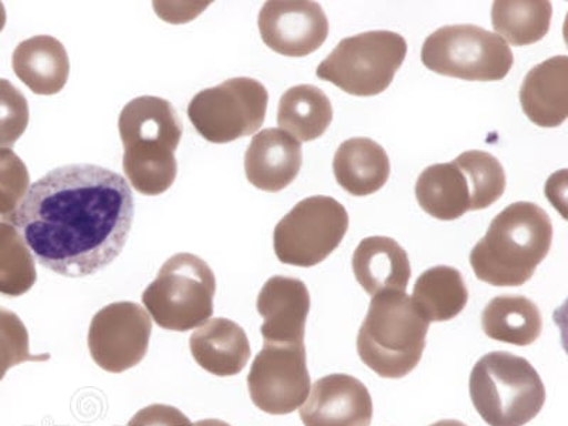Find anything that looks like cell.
Masks as SVG:
<instances>
[{
    "label": "cell",
    "mask_w": 568,
    "mask_h": 426,
    "mask_svg": "<svg viewBox=\"0 0 568 426\" xmlns=\"http://www.w3.org/2000/svg\"><path fill=\"white\" fill-rule=\"evenodd\" d=\"M126 426H194L180 409L165 404H152L139 410Z\"/></svg>",
    "instance_id": "31"
},
{
    "label": "cell",
    "mask_w": 568,
    "mask_h": 426,
    "mask_svg": "<svg viewBox=\"0 0 568 426\" xmlns=\"http://www.w3.org/2000/svg\"><path fill=\"white\" fill-rule=\"evenodd\" d=\"M257 23L267 48L288 58L316 52L329 30L323 8L306 0H271L258 13Z\"/></svg>",
    "instance_id": "13"
},
{
    "label": "cell",
    "mask_w": 568,
    "mask_h": 426,
    "mask_svg": "<svg viewBox=\"0 0 568 426\" xmlns=\"http://www.w3.org/2000/svg\"><path fill=\"white\" fill-rule=\"evenodd\" d=\"M248 395L268 415H287L301 408L311 394L306 348L263 344L247 375Z\"/></svg>",
    "instance_id": "11"
},
{
    "label": "cell",
    "mask_w": 568,
    "mask_h": 426,
    "mask_svg": "<svg viewBox=\"0 0 568 426\" xmlns=\"http://www.w3.org/2000/svg\"><path fill=\"white\" fill-rule=\"evenodd\" d=\"M349 217L332 196L298 202L275 227L273 246L284 265L313 267L326 261L346 236Z\"/></svg>",
    "instance_id": "9"
},
{
    "label": "cell",
    "mask_w": 568,
    "mask_h": 426,
    "mask_svg": "<svg viewBox=\"0 0 568 426\" xmlns=\"http://www.w3.org/2000/svg\"><path fill=\"white\" fill-rule=\"evenodd\" d=\"M551 14L549 0H496L491 24L507 44L527 45L549 33Z\"/></svg>",
    "instance_id": "26"
},
{
    "label": "cell",
    "mask_w": 568,
    "mask_h": 426,
    "mask_svg": "<svg viewBox=\"0 0 568 426\" xmlns=\"http://www.w3.org/2000/svg\"><path fill=\"white\" fill-rule=\"evenodd\" d=\"M29 125V104L22 91L0 79V150H12Z\"/></svg>",
    "instance_id": "30"
},
{
    "label": "cell",
    "mask_w": 568,
    "mask_h": 426,
    "mask_svg": "<svg viewBox=\"0 0 568 426\" xmlns=\"http://www.w3.org/2000/svg\"><path fill=\"white\" fill-rule=\"evenodd\" d=\"M455 162L468 176L471 190V211L486 210L505 194L504 165L489 152L466 151Z\"/></svg>",
    "instance_id": "28"
},
{
    "label": "cell",
    "mask_w": 568,
    "mask_h": 426,
    "mask_svg": "<svg viewBox=\"0 0 568 426\" xmlns=\"http://www.w3.org/2000/svg\"><path fill=\"white\" fill-rule=\"evenodd\" d=\"M134 221L129 182L99 165H65L30 185L13 223L40 265L85 277L123 252Z\"/></svg>",
    "instance_id": "1"
},
{
    "label": "cell",
    "mask_w": 568,
    "mask_h": 426,
    "mask_svg": "<svg viewBox=\"0 0 568 426\" xmlns=\"http://www.w3.org/2000/svg\"><path fill=\"white\" fill-rule=\"evenodd\" d=\"M192 357L205 372L216 377L242 373L251 358V343L245 329L230 318H212L192 334Z\"/></svg>",
    "instance_id": "18"
},
{
    "label": "cell",
    "mask_w": 568,
    "mask_h": 426,
    "mask_svg": "<svg viewBox=\"0 0 568 426\" xmlns=\"http://www.w3.org/2000/svg\"><path fill=\"white\" fill-rule=\"evenodd\" d=\"M353 271L369 296L405 292L410 278L408 253L390 237H365L355 248Z\"/></svg>",
    "instance_id": "19"
},
{
    "label": "cell",
    "mask_w": 568,
    "mask_h": 426,
    "mask_svg": "<svg viewBox=\"0 0 568 426\" xmlns=\"http://www.w3.org/2000/svg\"><path fill=\"white\" fill-rule=\"evenodd\" d=\"M486 336L496 342L526 347L540 337L542 317L535 302L525 296H497L481 313Z\"/></svg>",
    "instance_id": "23"
},
{
    "label": "cell",
    "mask_w": 568,
    "mask_h": 426,
    "mask_svg": "<svg viewBox=\"0 0 568 426\" xmlns=\"http://www.w3.org/2000/svg\"><path fill=\"white\" fill-rule=\"evenodd\" d=\"M119 130L124 174L134 190L149 196L169 191L178 174L175 151L184 134L175 106L154 95L130 101L121 111Z\"/></svg>",
    "instance_id": "3"
},
{
    "label": "cell",
    "mask_w": 568,
    "mask_h": 426,
    "mask_svg": "<svg viewBox=\"0 0 568 426\" xmlns=\"http://www.w3.org/2000/svg\"><path fill=\"white\" fill-rule=\"evenodd\" d=\"M194 426H231V425L225 423V420H221V419H202V420H197V423H195Z\"/></svg>",
    "instance_id": "32"
},
{
    "label": "cell",
    "mask_w": 568,
    "mask_h": 426,
    "mask_svg": "<svg viewBox=\"0 0 568 426\" xmlns=\"http://www.w3.org/2000/svg\"><path fill=\"white\" fill-rule=\"evenodd\" d=\"M373 413L368 388L347 374L320 378L301 407L304 426H369Z\"/></svg>",
    "instance_id": "14"
},
{
    "label": "cell",
    "mask_w": 568,
    "mask_h": 426,
    "mask_svg": "<svg viewBox=\"0 0 568 426\" xmlns=\"http://www.w3.org/2000/svg\"><path fill=\"white\" fill-rule=\"evenodd\" d=\"M333 120V106L323 90L311 84L294 85L278 101L277 124L297 141L317 140Z\"/></svg>",
    "instance_id": "24"
},
{
    "label": "cell",
    "mask_w": 568,
    "mask_h": 426,
    "mask_svg": "<svg viewBox=\"0 0 568 426\" xmlns=\"http://www.w3.org/2000/svg\"><path fill=\"white\" fill-rule=\"evenodd\" d=\"M257 312L263 317V343L303 346L311 312V293L298 278L273 276L257 296Z\"/></svg>",
    "instance_id": "15"
},
{
    "label": "cell",
    "mask_w": 568,
    "mask_h": 426,
    "mask_svg": "<svg viewBox=\"0 0 568 426\" xmlns=\"http://www.w3.org/2000/svg\"><path fill=\"white\" fill-rule=\"evenodd\" d=\"M426 69L468 81L504 80L514 53L499 34L476 24L444 27L426 38L420 52Z\"/></svg>",
    "instance_id": "8"
},
{
    "label": "cell",
    "mask_w": 568,
    "mask_h": 426,
    "mask_svg": "<svg viewBox=\"0 0 568 426\" xmlns=\"http://www.w3.org/2000/svg\"><path fill=\"white\" fill-rule=\"evenodd\" d=\"M470 399L489 426H524L540 414L546 388L539 373L527 362L506 352L484 355L471 369Z\"/></svg>",
    "instance_id": "5"
},
{
    "label": "cell",
    "mask_w": 568,
    "mask_h": 426,
    "mask_svg": "<svg viewBox=\"0 0 568 426\" xmlns=\"http://www.w3.org/2000/svg\"><path fill=\"white\" fill-rule=\"evenodd\" d=\"M215 292L216 278L204 258L178 253L142 293V303L156 326L185 333L212 317Z\"/></svg>",
    "instance_id": "6"
},
{
    "label": "cell",
    "mask_w": 568,
    "mask_h": 426,
    "mask_svg": "<svg viewBox=\"0 0 568 426\" xmlns=\"http://www.w3.org/2000/svg\"><path fill=\"white\" fill-rule=\"evenodd\" d=\"M527 119L542 129H555L568 116V58L555 55L527 73L520 89Z\"/></svg>",
    "instance_id": "17"
},
{
    "label": "cell",
    "mask_w": 568,
    "mask_h": 426,
    "mask_svg": "<svg viewBox=\"0 0 568 426\" xmlns=\"http://www.w3.org/2000/svg\"><path fill=\"white\" fill-rule=\"evenodd\" d=\"M33 253L13 222L0 223V294L19 297L34 286Z\"/></svg>",
    "instance_id": "27"
},
{
    "label": "cell",
    "mask_w": 568,
    "mask_h": 426,
    "mask_svg": "<svg viewBox=\"0 0 568 426\" xmlns=\"http://www.w3.org/2000/svg\"><path fill=\"white\" fill-rule=\"evenodd\" d=\"M551 242L549 213L531 202H516L491 221L484 240L471 248L470 266L491 286H521L549 255Z\"/></svg>",
    "instance_id": "2"
},
{
    "label": "cell",
    "mask_w": 568,
    "mask_h": 426,
    "mask_svg": "<svg viewBox=\"0 0 568 426\" xmlns=\"http://www.w3.org/2000/svg\"><path fill=\"white\" fill-rule=\"evenodd\" d=\"M50 354L33 355L29 333L18 314L0 306V382L14 365L48 362Z\"/></svg>",
    "instance_id": "29"
},
{
    "label": "cell",
    "mask_w": 568,
    "mask_h": 426,
    "mask_svg": "<svg viewBox=\"0 0 568 426\" xmlns=\"http://www.w3.org/2000/svg\"><path fill=\"white\" fill-rule=\"evenodd\" d=\"M302 162V142L281 129H266L253 136L248 145L246 178L257 190L278 192L296 180Z\"/></svg>",
    "instance_id": "16"
},
{
    "label": "cell",
    "mask_w": 568,
    "mask_h": 426,
    "mask_svg": "<svg viewBox=\"0 0 568 426\" xmlns=\"http://www.w3.org/2000/svg\"><path fill=\"white\" fill-rule=\"evenodd\" d=\"M338 185L354 196L373 195L387 184L390 165L378 142L357 136L338 146L333 161Z\"/></svg>",
    "instance_id": "21"
},
{
    "label": "cell",
    "mask_w": 568,
    "mask_h": 426,
    "mask_svg": "<svg viewBox=\"0 0 568 426\" xmlns=\"http://www.w3.org/2000/svg\"><path fill=\"white\" fill-rule=\"evenodd\" d=\"M268 93L255 79L236 78L202 90L187 106V116L206 141L226 144L255 134L265 123Z\"/></svg>",
    "instance_id": "10"
},
{
    "label": "cell",
    "mask_w": 568,
    "mask_h": 426,
    "mask_svg": "<svg viewBox=\"0 0 568 426\" xmlns=\"http://www.w3.org/2000/svg\"><path fill=\"white\" fill-rule=\"evenodd\" d=\"M403 36L373 30L343 39L318 64L317 78L357 98L382 94L407 58Z\"/></svg>",
    "instance_id": "7"
},
{
    "label": "cell",
    "mask_w": 568,
    "mask_h": 426,
    "mask_svg": "<svg viewBox=\"0 0 568 426\" xmlns=\"http://www.w3.org/2000/svg\"><path fill=\"white\" fill-rule=\"evenodd\" d=\"M428 329V320L408 294H375L358 332L359 358L379 377L403 378L423 358Z\"/></svg>",
    "instance_id": "4"
},
{
    "label": "cell",
    "mask_w": 568,
    "mask_h": 426,
    "mask_svg": "<svg viewBox=\"0 0 568 426\" xmlns=\"http://www.w3.org/2000/svg\"><path fill=\"white\" fill-rule=\"evenodd\" d=\"M429 426H468V425L460 423V420H456V419H443V420H438V423H435Z\"/></svg>",
    "instance_id": "33"
},
{
    "label": "cell",
    "mask_w": 568,
    "mask_h": 426,
    "mask_svg": "<svg viewBox=\"0 0 568 426\" xmlns=\"http://www.w3.org/2000/svg\"><path fill=\"white\" fill-rule=\"evenodd\" d=\"M468 298V287L455 267H430L414 286L415 306L429 323L455 318L464 311Z\"/></svg>",
    "instance_id": "25"
},
{
    "label": "cell",
    "mask_w": 568,
    "mask_h": 426,
    "mask_svg": "<svg viewBox=\"0 0 568 426\" xmlns=\"http://www.w3.org/2000/svg\"><path fill=\"white\" fill-rule=\"evenodd\" d=\"M415 195L435 220L455 221L471 211L468 176L455 161L428 166L418 178Z\"/></svg>",
    "instance_id": "22"
},
{
    "label": "cell",
    "mask_w": 568,
    "mask_h": 426,
    "mask_svg": "<svg viewBox=\"0 0 568 426\" xmlns=\"http://www.w3.org/2000/svg\"><path fill=\"white\" fill-rule=\"evenodd\" d=\"M12 68L19 80L34 94H58L69 80L68 50L53 36H34L14 49Z\"/></svg>",
    "instance_id": "20"
},
{
    "label": "cell",
    "mask_w": 568,
    "mask_h": 426,
    "mask_svg": "<svg viewBox=\"0 0 568 426\" xmlns=\"http://www.w3.org/2000/svg\"><path fill=\"white\" fill-rule=\"evenodd\" d=\"M151 333V318L140 304H109L91 320L88 338L91 358L106 373H124L144 359Z\"/></svg>",
    "instance_id": "12"
}]
</instances>
